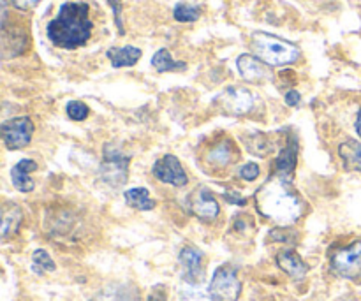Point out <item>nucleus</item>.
<instances>
[{"instance_id": "14", "label": "nucleus", "mask_w": 361, "mask_h": 301, "mask_svg": "<svg viewBox=\"0 0 361 301\" xmlns=\"http://www.w3.org/2000/svg\"><path fill=\"white\" fill-rule=\"evenodd\" d=\"M90 301H140V293L130 284H111L101 289Z\"/></svg>"}, {"instance_id": "26", "label": "nucleus", "mask_w": 361, "mask_h": 301, "mask_svg": "<svg viewBox=\"0 0 361 301\" xmlns=\"http://www.w3.org/2000/svg\"><path fill=\"white\" fill-rule=\"evenodd\" d=\"M66 111L67 115H69V118L76 120V122H81V120H85L88 116V108L80 101H71L69 104H67Z\"/></svg>"}, {"instance_id": "7", "label": "nucleus", "mask_w": 361, "mask_h": 301, "mask_svg": "<svg viewBox=\"0 0 361 301\" xmlns=\"http://www.w3.org/2000/svg\"><path fill=\"white\" fill-rule=\"evenodd\" d=\"M331 268L335 274L344 278L355 281L361 277V240L344 247V249H338L331 256Z\"/></svg>"}, {"instance_id": "11", "label": "nucleus", "mask_w": 361, "mask_h": 301, "mask_svg": "<svg viewBox=\"0 0 361 301\" xmlns=\"http://www.w3.org/2000/svg\"><path fill=\"white\" fill-rule=\"evenodd\" d=\"M189 207H190V211H192L197 219H201V221H207V222L215 221L219 215V211H221L219 203L215 201V197L212 196L210 190H207V189H197L196 192L190 196Z\"/></svg>"}, {"instance_id": "17", "label": "nucleus", "mask_w": 361, "mask_h": 301, "mask_svg": "<svg viewBox=\"0 0 361 301\" xmlns=\"http://www.w3.org/2000/svg\"><path fill=\"white\" fill-rule=\"evenodd\" d=\"M236 157H238V150H236L235 143H231V141L217 143L208 154V161L214 166H219V168H226V166L233 164Z\"/></svg>"}, {"instance_id": "2", "label": "nucleus", "mask_w": 361, "mask_h": 301, "mask_svg": "<svg viewBox=\"0 0 361 301\" xmlns=\"http://www.w3.org/2000/svg\"><path fill=\"white\" fill-rule=\"evenodd\" d=\"M92 23L88 16V4L66 2L59 14L48 23V37L56 48L76 49L87 44L92 35Z\"/></svg>"}, {"instance_id": "4", "label": "nucleus", "mask_w": 361, "mask_h": 301, "mask_svg": "<svg viewBox=\"0 0 361 301\" xmlns=\"http://www.w3.org/2000/svg\"><path fill=\"white\" fill-rule=\"evenodd\" d=\"M129 157H126L118 148L108 143L104 147V155H102V180L111 187H122L127 182V175H129Z\"/></svg>"}, {"instance_id": "20", "label": "nucleus", "mask_w": 361, "mask_h": 301, "mask_svg": "<svg viewBox=\"0 0 361 301\" xmlns=\"http://www.w3.org/2000/svg\"><path fill=\"white\" fill-rule=\"evenodd\" d=\"M126 201L129 207L136 208V210L148 211L155 208V201L152 199L150 194L143 187H136V189H129L126 192Z\"/></svg>"}, {"instance_id": "5", "label": "nucleus", "mask_w": 361, "mask_h": 301, "mask_svg": "<svg viewBox=\"0 0 361 301\" xmlns=\"http://www.w3.org/2000/svg\"><path fill=\"white\" fill-rule=\"evenodd\" d=\"M254 101L256 97L245 88L229 87L214 99V104L219 111L226 115L242 116L254 108Z\"/></svg>"}, {"instance_id": "30", "label": "nucleus", "mask_w": 361, "mask_h": 301, "mask_svg": "<svg viewBox=\"0 0 361 301\" xmlns=\"http://www.w3.org/2000/svg\"><path fill=\"white\" fill-rule=\"evenodd\" d=\"M147 301H166V289L162 288V285H157V288L150 293Z\"/></svg>"}, {"instance_id": "29", "label": "nucleus", "mask_w": 361, "mask_h": 301, "mask_svg": "<svg viewBox=\"0 0 361 301\" xmlns=\"http://www.w3.org/2000/svg\"><path fill=\"white\" fill-rule=\"evenodd\" d=\"M39 2H41V0H9L11 6L16 7V9H21V11L32 9V7L37 6Z\"/></svg>"}, {"instance_id": "19", "label": "nucleus", "mask_w": 361, "mask_h": 301, "mask_svg": "<svg viewBox=\"0 0 361 301\" xmlns=\"http://www.w3.org/2000/svg\"><path fill=\"white\" fill-rule=\"evenodd\" d=\"M338 154H341L345 169L361 173V143L353 140L345 141L338 147Z\"/></svg>"}, {"instance_id": "24", "label": "nucleus", "mask_w": 361, "mask_h": 301, "mask_svg": "<svg viewBox=\"0 0 361 301\" xmlns=\"http://www.w3.org/2000/svg\"><path fill=\"white\" fill-rule=\"evenodd\" d=\"M32 270H34L35 274L53 271L55 270V263H53V259L49 257V254L46 252V250L39 249L32 254Z\"/></svg>"}, {"instance_id": "16", "label": "nucleus", "mask_w": 361, "mask_h": 301, "mask_svg": "<svg viewBox=\"0 0 361 301\" xmlns=\"http://www.w3.org/2000/svg\"><path fill=\"white\" fill-rule=\"evenodd\" d=\"M296 155H298V147H296V141L291 137L288 145L282 148L281 155H279L277 166H275V175L293 180L296 169Z\"/></svg>"}, {"instance_id": "32", "label": "nucleus", "mask_w": 361, "mask_h": 301, "mask_svg": "<svg viewBox=\"0 0 361 301\" xmlns=\"http://www.w3.org/2000/svg\"><path fill=\"white\" fill-rule=\"evenodd\" d=\"M356 130H358V134L361 136V111L358 115V120H356Z\"/></svg>"}, {"instance_id": "1", "label": "nucleus", "mask_w": 361, "mask_h": 301, "mask_svg": "<svg viewBox=\"0 0 361 301\" xmlns=\"http://www.w3.org/2000/svg\"><path fill=\"white\" fill-rule=\"evenodd\" d=\"M256 208L279 226H291L303 215V201L291 187V180L274 175L256 192Z\"/></svg>"}, {"instance_id": "15", "label": "nucleus", "mask_w": 361, "mask_h": 301, "mask_svg": "<svg viewBox=\"0 0 361 301\" xmlns=\"http://www.w3.org/2000/svg\"><path fill=\"white\" fill-rule=\"evenodd\" d=\"M35 169H37V162H34L32 159H21L14 166L13 171H11V180H13V185L20 192H30V190H34V180L30 178V173H34Z\"/></svg>"}, {"instance_id": "12", "label": "nucleus", "mask_w": 361, "mask_h": 301, "mask_svg": "<svg viewBox=\"0 0 361 301\" xmlns=\"http://www.w3.org/2000/svg\"><path fill=\"white\" fill-rule=\"evenodd\" d=\"M236 66H238L240 74L245 81H252V83H257V81H264L268 78H271L270 69H268V63H264L263 60L257 59L256 55H240L238 60H236Z\"/></svg>"}, {"instance_id": "6", "label": "nucleus", "mask_w": 361, "mask_h": 301, "mask_svg": "<svg viewBox=\"0 0 361 301\" xmlns=\"http://www.w3.org/2000/svg\"><path fill=\"white\" fill-rule=\"evenodd\" d=\"M208 289L219 301H236L242 293V284H240L235 268L224 264L215 270Z\"/></svg>"}, {"instance_id": "21", "label": "nucleus", "mask_w": 361, "mask_h": 301, "mask_svg": "<svg viewBox=\"0 0 361 301\" xmlns=\"http://www.w3.org/2000/svg\"><path fill=\"white\" fill-rule=\"evenodd\" d=\"M152 66H154L159 73H175V70L187 69L185 63L176 62L168 49H159L154 55V59H152Z\"/></svg>"}, {"instance_id": "27", "label": "nucleus", "mask_w": 361, "mask_h": 301, "mask_svg": "<svg viewBox=\"0 0 361 301\" xmlns=\"http://www.w3.org/2000/svg\"><path fill=\"white\" fill-rule=\"evenodd\" d=\"M240 176L243 180H247V182H254L259 176V166L254 164V162H249V164H245L240 169Z\"/></svg>"}, {"instance_id": "3", "label": "nucleus", "mask_w": 361, "mask_h": 301, "mask_svg": "<svg viewBox=\"0 0 361 301\" xmlns=\"http://www.w3.org/2000/svg\"><path fill=\"white\" fill-rule=\"evenodd\" d=\"M250 48L257 59L270 67L289 66L300 59L298 46L267 32H254L250 37Z\"/></svg>"}, {"instance_id": "10", "label": "nucleus", "mask_w": 361, "mask_h": 301, "mask_svg": "<svg viewBox=\"0 0 361 301\" xmlns=\"http://www.w3.org/2000/svg\"><path fill=\"white\" fill-rule=\"evenodd\" d=\"M180 266H182V277L187 284H201L204 277L203 271V254L196 247H183L180 250Z\"/></svg>"}, {"instance_id": "28", "label": "nucleus", "mask_w": 361, "mask_h": 301, "mask_svg": "<svg viewBox=\"0 0 361 301\" xmlns=\"http://www.w3.org/2000/svg\"><path fill=\"white\" fill-rule=\"evenodd\" d=\"M109 6H111L113 13H115V21L116 27H118L120 34H123V25H122V18H120V11H122V0H108Z\"/></svg>"}, {"instance_id": "13", "label": "nucleus", "mask_w": 361, "mask_h": 301, "mask_svg": "<svg viewBox=\"0 0 361 301\" xmlns=\"http://www.w3.org/2000/svg\"><path fill=\"white\" fill-rule=\"evenodd\" d=\"M277 264L284 274H288L295 281H302L307 275V271H309V266L305 264V261L295 250H284V252L279 254Z\"/></svg>"}, {"instance_id": "9", "label": "nucleus", "mask_w": 361, "mask_h": 301, "mask_svg": "<svg viewBox=\"0 0 361 301\" xmlns=\"http://www.w3.org/2000/svg\"><path fill=\"white\" fill-rule=\"evenodd\" d=\"M152 171H154L155 178L161 180L162 183H169V185L183 187L189 182L182 164H180V161L175 155L168 154L164 155V157L159 159L154 164V168H152Z\"/></svg>"}, {"instance_id": "18", "label": "nucleus", "mask_w": 361, "mask_h": 301, "mask_svg": "<svg viewBox=\"0 0 361 301\" xmlns=\"http://www.w3.org/2000/svg\"><path fill=\"white\" fill-rule=\"evenodd\" d=\"M108 59L115 69L120 67H130L141 59V49L134 48V46H123V48H111L108 49Z\"/></svg>"}, {"instance_id": "31", "label": "nucleus", "mask_w": 361, "mask_h": 301, "mask_svg": "<svg viewBox=\"0 0 361 301\" xmlns=\"http://www.w3.org/2000/svg\"><path fill=\"white\" fill-rule=\"evenodd\" d=\"M300 94L296 90H289L288 94H286V102H288V106H296L300 102Z\"/></svg>"}, {"instance_id": "23", "label": "nucleus", "mask_w": 361, "mask_h": 301, "mask_svg": "<svg viewBox=\"0 0 361 301\" xmlns=\"http://www.w3.org/2000/svg\"><path fill=\"white\" fill-rule=\"evenodd\" d=\"M180 300L182 301H219L212 295L210 289L200 288V284H189L180 289Z\"/></svg>"}, {"instance_id": "8", "label": "nucleus", "mask_w": 361, "mask_h": 301, "mask_svg": "<svg viewBox=\"0 0 361 301\" xmlns=\"http://www.w3.org/2000/svg\"><path fill=\"white\" fill-rule=\"evenodd\" d=\"M0 130H2V140L6 147L9 150H20L30 143L32 134H34V122L28 116H20V118L4 122Z\"/></svg>"}, {"instance_id": "25", "label": "nucleus", "mask_w": 361, "mask_h": 301, "mask_svg": "<svg viewBox=\"0 0 361 301\" xmlns=\"http://www.w3.org/2000/svg\"><path fill=\"white\" fill-rule=\"evenodd\" d=\"M200 9L189 4H178L175 7V20L183 21V23H190V21H196L200 18Z\"/></svg>"}, {"instance_id": "22", "label": "nucleus", "mask_w": 361, "mask_h": 301, "mask_svg": "<svg viewBox=\"0 0 361 301\" xmlns=\"http://www.w3.org/2000/svg\"><path fill=\"white\" fill-rule=\"evenodd\" d=\"M21 219H23V214L18 207H9L4 210V217H2V238H9V235L18 231L21 224Z\"/></svg>"}]
</instances>
